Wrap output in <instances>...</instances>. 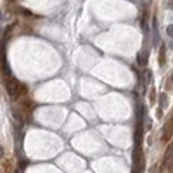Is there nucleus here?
Masks as SVG:
<instances>
[{
  "label": "nucleus",
  "instance_id": "obj_1",
  "mask_svg": "<svg viewBox=\"0 0 173 173\" xmlns=\"http://www.w3.org/2000/svg\"><path fill=\"white\" fill-rule=\"evenodd\" d=\"M144 170V158L140 154V149H135L133 151V168H132V173H142Z\"/></svg>",
  "mask_w": 173,
  "mask_h": 173
},
{
  "label": "nucleus",
  "instance_id": "obj_2",
  "mask_svg": "<svg viewBox=\"0 0 173 173\" xmlns=\"http://www.w3.org/2000/svg\"><path fill=\"white\" fill-rule=\"evenodd\" d=\"M152 45H154V47H158V45H159V31H158V19H152Z\"/></svg>",
  "mask_w": 173,
  "mask_h": 173
},
{
  "label": "nucleus",
  "instance_id": "obj_3",
  "mask_svg": "<svg viewBox=\"0 0 173 173\" xmlns=\"http://www.w3.org/2000/svg\"><path fill=\"white\" fill-rule=\"evenodd\" d=\"M137 62L138 66H147V50H142V52H138V56H137Z\"/></svg>",
  "mask_w": 173,
  "mask_h": 173
},
{
  "label": "nucleus",
  "instance_id": "obj_4",
  "mask_svg": "<svg viewBox=\"0 0 173 173\" xmlns=\"http://www.w3.org/2000/svg\"><path fill=\"white\" fill-rule=\"evenodd\" d=\"M171 159H173V144L168 147V151H166V154H164V159H163V163H164V164H168Z\"/></svg>",
  "mask_w": 173,
  "mask_h": 173
},
{
  "label": "nucleus",
  "instance_id": "obj_5",
  "mask_svg": "<svg viewBox=\"0 0 173 173\" xmlns=\"http://www.w3.org/2000/svg\"><path fill=\"white\" fill-rule=\"evenodd\" d=\"M171 137V125H166L164 126V130H163V142H168V138Z\"/></svg>",
  "mask_w": 173,
  "mask_h": 173
},
{
  "label": "nucleus",
  "instance_id": "obj_6",
  "mask_svg": "<svg viewBox=\"0 0 173 173\" xmlns=\"http://www.w3.org/2000/svg\"><path fill=\"white\" fill-rule=\"evenodd\" d=\"M11 111H12V116L16 118L17 121H23V112L19 111V109H17L16 106H12V109H11Z\"/></svg>",
  "mask_w": 173,
  "mask_h": 173
},
{
  "label": "nucleus",
  "instance_id": "obj_7",
  "mask_svg": "<svg viewBox=\"0 0 173 173\" xmlns=\"http://www.w3.org/2000/svg\"><path fill=\"white\" fill-rule=\"evenodd\" d=\"M164 56H166V47L161 45V49H159V64L161 66H164Z\"/></svg>",
  "mask_w": 173,
  "mask_h": 173
},
{
  "label": "nucleus",
  "instance_id": "obj_8",
  "mask_svg": "<svg viewBox=\"0 0 173 173\" xmlns=\"http://www.w3.org/2000/svg\"><path fill=\"white\" fill-rule=\"evenodd\" d=\"M140 24H142V30L144 31L149 30V24H147V14H144V16H142V19H140Z\"/></svg>",
  "mask_w": 173,
  "mask_h": 173
},
{
  "label": "nucleus",
  "instance_id": "obj_9",
  "mask_svg": "<svg viewBox=\"0 0 173 173\" xmlns=\"http://www.w3.org/2000/svg\"><path fill=\"white\" fill-rule=\"evenodd\" d=\"M166 94H161L159 95V104H161V108H166Z\"/></svg>",
  "mask_w": 173,
  "mask_h": 173
},
{
  "label": "nucleus",
  "instance_id": "obj_10",
  "mask_svg": "<svg viewBox=\"0 0 173 173\" xmlns=\"http://www.w3.org/2000/svg\"><path fill=\"white\" fill-rule=\"evenodd\" d=\"M166 33H168L170 38H173V24H170L168 28H166Z\"/></svg>",
  "mask_w": 173,
  "mask_h": 173
},
{
  "label": "nucleus",
  "instance_id": "obj_11",
  "mask_svg": "<svg viewBox=\"0 0 173 173\" xmlns=\"http://www.w3.org/2000/svg\"><path fill=\"white\" fill-rule=\"evenodd\" d=\"M151 78H152V73H151V71H146V82L147 83L151 82Z\"/></svg>",
  "mask_w": 173,
  "mask_h": 173
},
{
  "label": "nucleus",
  "instance_id": "obj_12",
  "mask_svg": "<svg viewBox=\"0 0 173 173\" xmlns=\"http://www.w3.org/2000/svg\"><path fill=\"white\" fill-rule=\"evenodd\" d=\"M168 4H170V7H171V9H173V0H170Z\"/></svg>",
  "mask_w": 173,
  "mask_h": 173
},
{
  "label": "nucleus",
  "instance_id": "obj_13",
  "mask_svg": "<svg viewBox=\"0 0 173 173\" xmlns=\"http://www.w3.org/2000/svg\"><path fill=\"white\" fill-rule=\"evenodd\" d=\"M171 83H173V71H171Z\"/></svg>",
  "mask_w": 173,
  "mask_h": 173
},
{
  "label": "nucleus",
  "instance_id": "obj_14",
  "mask_svg": "<svg viewBox=\"0 0 173 173\" xmlns=\"http://www.w3.org/2000/svg\"><path fill=\"white\" fill-rule=\"evenodd\" d=\"M16 173H19V171H16Z\"/></svg>",
  "mask_w": 173,
  "mask_h": 173
}]
</instances>
